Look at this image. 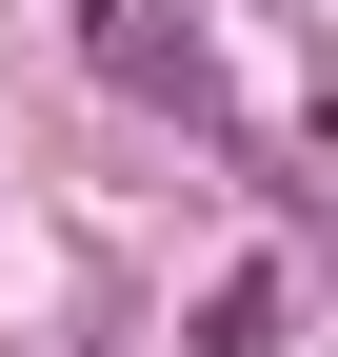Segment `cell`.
I'll return each instance as SVG.
<instances>
[{
	"label": "cell",
	"mask_w": 338,
	"mask_h": 357,
	"mask_svg": "<svg viewBox=\"0 0 338 357\" xmlns=\"http://www.w3.org/2000/svg\"><path fill=\"white\" fill-rule=\"evenodd\" d=\"M199 357H279V278H219L199 298Z\"/></svg>",
	"instance_id": "cell-2"
},
{
	"label": "cell",
	"mask_w": 338,
	"mask_h": 357,
	"mask_svg": "<svg viewBox=\"0 0 338 357\" xmlns=\"http://www.w3.org/2000/svg\"><path fill=\"white\" fill-rule=\"evenodd\" d=\"M80 20H100V79H119V100H179L199 139H239V100H219V60H199V20L159 40V0H80Z\"/></svg>",
	"instance_id": "cell-1"
}]
</instances>
